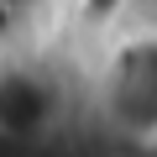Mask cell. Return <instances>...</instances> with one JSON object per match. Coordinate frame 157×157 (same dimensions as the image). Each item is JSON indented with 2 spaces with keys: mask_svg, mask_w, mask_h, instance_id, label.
<instances>
[{
  "mask_svg": "<svg viewBox=\"0 0 157 157\" xmlns=\"http://www.w3.org/2000/svg\"><path fill=\"white\" fill-rule=\"evenodd\" d=\"M94 105L115 136L131 141L157 136V32H131L110 42L94 73Z\"/></svg>",
  "mask_w": 157,
  "mask_h": 157,
  "instance_id": "obj_1",
  "label": "cell"
},
{
  "mask_svg": "<svg viewBox=\"0 0 157 157\" xmlns=\"http://www.w3.org/2000/svg\"><path fill=\"white\" fill-rule=\"evenodd\" d=\"M26 6H32V0H0V16H21Z\"/></svg>",
  "mask_w": 157,
  "mask_h": 157,
  "instance_id": "obj_2",
  "label": "cell"
}]
</instances>
